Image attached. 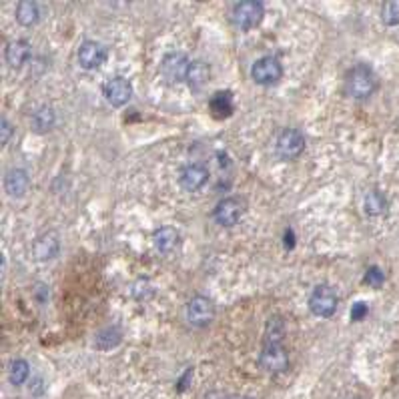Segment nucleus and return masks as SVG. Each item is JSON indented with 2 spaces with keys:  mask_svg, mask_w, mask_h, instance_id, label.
Returning a JSON list of instances; mask_svg holds the SVG:
<instances>
[{
  "mask_svg": "<svg viewBox=\"0 0 399 399\" xmlns=\"http://www.w3.org/2000/svg\"><path fill=\"white\" fill-rule=\"evenodd\" d=\"M105 96L113 106H125L133 96V84L123 77H115L105 84Z\"/></svg>",
  "mask_w": 399,
  "mask_h": 399,
  "instance_id": "nucleus-11",
  "label": "nucleus"
},
{
  "mask_svg": "<svg viewBox=\"0 0 399 399\" xmlns=\"http://www.w3.org/2000/svg\"><path fill=\"white\" fill-rule=\"evenodd\" d=\"M60 241L57 233H45L35 241L33 245V253H35L36 261H50L59 255Z\"/></svg>",
  "mask_w": 399,
  "mask_h": 399,
  "instance_id": "nucleus-13",
  "label": "nucleus"
},
{
  "mask_svg": "<svg viewBox=\"0 0 399 399\" xmlns=\"http://www.w3.org/2000/svg\"><path fill=\"white\" fill-rule=\"evenodd\" d=\"M233 94L229 91H221V93H215V96L211 99V111L213 115L217 118H227L233 115Z\"/></svg>",
  "mask_w": 399,
  "mask_h": 399,
  "instance_id": "nucleus-18",
  "label": "nucleus"
},
{
  "mask_svg": "<svg viewBox=\"0 0 399 399\" xmlns=\"http://www.w3.org/2000/svg\"><path fill=\"white\" fill-rule=\"evenodd\" d=\"M191 376H193V369H187V371H185V376L181 377V383H179V391H185V388H187V379Z\"/></svg>",
  "mask_w": 399,
  "mask_h": 399,
  "instance_id": "nucleus-30",
  "label": "nucleus"
},
{
  "mask_svg": "<svg viewBox=\"0 0 399 399\" xmlns=\"http://www.w3.org/2000/svg\"><path fill=\"white\" fill-rule=\"evenodd\" d=\"M369 313V307L365 305L364 301H357L355 305L352 307V319L353 321H361Z\"/></svg>",
  "mask_w": 399,
  "mask_h": 399,
  "instance_id": "nucleus-27",
  "label": "nucleus"
},
{
  "mask_svg": "<svg viewBox=\"0 0 399 399\" xmlns=\"http://www.w3.org/2000/svg\"><path fill=\"white\" fill-rule=\"evenodd\" d=\"M365 213L367 215H371V217H379V215H383L386 209H388V199H386V195L383 193H379V191H369L367 195H365Z\"/></svg>",
  "mask_w": 399,
  "mask_h": 399,
  "instance_id": "nucleus-20",
  "label": "nucleus"
},
{
  "mask_svg": "<svg viewBox=\"0 0 399 399\" xmlns=\"http://www.w3.org/2000/svg\"><path fill=\"white\" fill-rule=\"evenodd\" d=\"M215 317V303H213L209 297H203L197 295L189 301L187 305V319L191 325L195 327H205L209 325Z\"/></svg>",
  "mask_w": 399,
  "mask_h": 399,
  "instance_id": "nucleus-6",
  "label": "nucleus"
},
{
  "mask_svg": "<svg viewBox=\"0 0 399 399\" xmlns=\"http://www.w3.org/2000/svg\"><path fill=\"white\" fill-rule=\"evenodd\" d=\"M0 133H2V145H9L12 133H14V127H12L6 118H2V120H0Z\"/></svg>",
  "mask_w": 399,
  "mask_h": 399,
  "instance_id": "nucleus-28",
  "label": "nucleus"
},
{
  "mask_svg": "<svg viewBox=\"0 0 399 399\" xmlns=\"http://www.w3.org/2000/svg\"><path fill=\"white\" fill-rule=\"evenodd\" d=\"M207 181H209V171H207L205 164L199 163L187 164L179 175V183L185 191H199Z\"/></svg>",
  "mask_w": 399,
  "mask_h": 399,
  "instance_id": "nucleus-12",
  "label": "nucleus"
},
{
  "mask_svg": "<svg viewBox=\"0 0 399 399\" xmlns=\"http://www.w3.org/2000/svg\"><path fill=\"white\" fill-rule=\"evenodd\" d=\"M189 67H191V62H189V59L183 52H171V55H167L163 59L161 71H163V74L169 81L179 82L183 81V79L187 81Z\"/></svg>",
  "mask_w": 399,
  "mask_h": 399,
  "instance_id": "nucleus-10",
  "label": "nucleus"
},
{
  "mask_svg": "<svg viewBox=\"0 0 399 399\" xmlns=\"http://www.w3.org/2000/svg\"><path fill=\"white\" fill-rule=\"evenodd\" d=\"M305 151V139L297 129H285L277 137V154L285 161H293Z\"/></svg>",
  "mask_w": 399,
  "mask_h": 399,
  "instance_id": "nucleus-7",
  "label": "nucleus"
},
{
  "mask_svg": "<svg viewBox=\"0 0 399 399\" xmlns=\"http://www.w3.org/2000/svg\"><path fill=\"white\" fill-rule=\"evenodd\" d=\"M30 376V367L24 359H16L11 365V383L12 386H23L24 381Z\"/></svg>",
  "mask_w": 399,
  "mask_h": 399,
  "instance_id": "nucleus-22",
  "label": "nucleus"
},
{
  "mask_svg": "<svg viewBox=\"0 0 399 399\" xmlns=\"http://www.w3.org/2000/svg\"><path fill=\"white\" fill-rule=\"evenodd\" d=\"M285 333V325H283L281 317H273L267 325V337H265V345L269 343H279Z\"/></svg>",
  "mask_w": 399,
  "mask_h": 399,
  "instance_id": "nucleus-24",
  "label": "nucleus"
},
{
  "mask_svg": "<svg viewBox=\"0 0 399 399\" xmlns=\"http://www.w3.org/2000/svg\"><path fill=\"white\" fill-rule=\"evenodd\" d=\"M245 213V203L237 197H227L215 207V221L223 227H233Z\"/></svg>",
  "mask_w": 399,
  "mask_h": 399,
  "instance_id": "nucleus-8",
  "label": "nucleus"
},
{
  "mask_svg": "<svg viewBox=\"0 0 399 399\" xmlns=\"http://www.w3.org/2000/svg\"><path fill=\"white\" fill-rule=\"evenodd\" d=\"M209 79H211V67L207 62H203V60H193L187 72L189 86L201 89V86H205L209 82Z\"/></svg>",
  "mask_w": 399,
  "mask_h": 399,
  "instance_id": "nucleus-17",
  "label": "nucleus"
},
{
  "mask_svg": "<svg viewBox=\"0 0 399 399\" xmlns=\"http://www.w3.org/2000/svg\"><path fill=\"white\" fill-rule=\"evenodd\" d=\"M4 57H6V62L11 64L12 69L23 67L24 62L30 59V43L28 40H14L6 47Z\"/></svg>",
  "mask_w": 399,
  "mask_h": 399,
  "instance_id": "nucleus-16",
  "label": "nucleus"
},
{
  "mask_svg": "<svg viewBox=\"0 0 399 399\" xmlns=\"http://www.w3.org/2000/svg\"><path fill=\"white\" fill-rule=\"evenodd\" d=\"M77 57H79V64H81L82 69L94 71V69H99L105 62L106 57H108V50L101 43H96V40H84L81 48H79Z\"/></svg>",
  "mask_w": 399,
  "mask_h": 399,
  "instance_id": "nucleus-9",
  "label": "nucleus"
},
{
  "mask_svg": "<svg viewBox=\"0 0 399 399\" xmlns=\"http://www.w3.org/2000/svg\"><path fill=\"white\" fill-rule=\"evenodd\" d=\"M33 125H35V130H38V133L48 130L55 125V111H52L50 106L38 108L35 113V117H33Z\"/></svg>",
  "mask_w": 399,
  "mask_h": 399,
  "instance_id": "nucleus-21",
  "label": "nucleus"
},
{
  "mask_svg": "<svg viewBox=\"0 0 399 399\" xmlns=\"http://www.w3.org/2000/svg\"><path fill=\"white\" fill-rule=\"evenodd\" d=\"M283 77V67L281 62L273 57H263L259 59L253 67H251V79L261 84V86H269L279 82Z\"/></svg>",
  "mask_w": 399,
  "mask_h": 399,
  "instance_id": "nucleus-5",
  "label": "nucleus"
},
{
  "mask_svg": "<svg viewBox=\"0 0 399 399\" xmlns=\"http://www.w3.org/2000/svg\"><path fill=\"white\" fill-rule=\"evenodd\" d=\"M231 399H251V398H247V395H233Z\"/></svg>",
  "mask_w": 399,
  "mask_h": 399,
  "instance_id": "nucleus-32",
  "label": "nucleus"
},
{
  "mask_svg": "<svg viewBox=\"0 0 399 399\" xmlns=\"http://www.w3.org/2000/svg\"><path fill=\"white\" fill-rule=\"evenodd\" d=\"M16 21L23 26H33L40 21V9L33 0H23L16 6Z\"/></svg>",
  "mask_w": 399,
  "mask_h": 399,
  "instance_id": "nucleus-19",
  "label": "nucleus"
},
{
  "mask_svg": "<svg viewBox=\"0 0 399 399\" xmlns=\"http://www.w3.org/2000/svg\"><path fill=\"white\" fill-rule=\"evenodd\" d=\"M263 16H265V6L259 0L237 2L235 6H233V11H231V21L241 30H249V28L257 26L263 21Z\"/></svg>",
  "mask_w": 399,
  "mask_h": 399,
  "instance_id": "nucleus-2",
  "label": "nucleus"
},
{
  "mask_svg": "<svg viewBox=\"0 0 399 399\" xmlns=\"http://www.w3.org/2000/svg\"><path fill=\"white\" fill-rule=\"evenodd\" d=\"M120 343V331L117 329H105L96 335V347L99 349H111Z\"/></svg>",
  "mask_w": 399,
  "mask_h": 399,
  "instance_id": "nucleus-23",
  "label": "nucleus"
},
{
  "mask_svg": "<svg viewBox=\"0 0 399 399\" xmlns=\"http://www.w3.org/2000/svg\"><path fill=\"white\" fill-rule=\"evenodd\" d=\"M154 247L164 253V255H169V253H173L175 249H179L181 245V235H179V231L173 229V227H161L157 233H154Z\"/></svg>",
  "mask_w": 399,
  "mask_h": 399,
  "instance_id": "nucleus-15",
  "label": "nucleus"
},
{
  "mask_svg": "<svg viewBox=\"0 0 399 399\" xmlns=\"http://www.w3.org/2000/svg\"><path fill=\"white\" fill-rule=\"evenodd\" d=\"M30 187V176L26 171L23 169H14L11 171L6 179H4V189H6V193L14 197V199H21L26 195V191Z\"/></svg>",
  "mask_w": 399,
  "mask_h": 399,
  "instance_id": "nucleus-14",
  "label": "nucleus"
},
{
  "mask_svg": "<svg viewBox=\"0 0 399 399\" xmlns=\"http://www.w3.org/2000/svg\"><path fill=\"white\" fill-rule=\"evenodd\" d=\"M259 365L267 373H281L289 367V355L281 343H269L259 353Z\"/></svg>",
  "mask_w": 399,
  "mask_h": 399,
  "instance_id": "nucleus-4",
  "label": "nucleus"
},
{
  "mask_svg": "<svg viewBox=\"0 0 399 399\" xmlns=\"http://www.w3.org/2000/svg\"><path fill=\"white\" fill-rule=\"evenodd\" d=\"M205 399H231V395H227L223 391H209Z\"/></svg>",
  "mask_w": 399,
  "mask_h": 399,
  "instance_id": "nucleus-29",
  "label": "nucleus"
},
{
  "mask_svg": "<svg viewBox=\"0 0 399 399\" xmlns=\"http://www.w3.org/2000/svg\"><path fill=\"white\" fill-rule=\"evenodd\" d=\"M339 305V297L329 285H317L309 297V309L317 317H331Z\"/></svg>",
  "mask_w": 399,
  "mask_h": 399,
  "instance_id": "nucleus-3",
  "label": "nucleus"
},
{
  "mask_svg": "<svg viewBox=\"0 0 399 399\" xmlns=\"http://www.w3.org/2000/svg\"><path fill=\"white\" fill-rule=\"evenodd\" d=\"M293 245H295V241H293V231L289 229V231L285 233V247H289V249H291V247H293Z\"/></svg>",
  "mask_w": 399,
  "mask_h": 399,
  "instance_id": "nucleus-31",
  "label": "nucleus"
},
{
  "mask_svg": "<svg viewBox=\"0 0 399 399\" xmlns=\"http://www.w3.org/2000/svg\"><path fill=\"white\" fill-rule=\"evenodd\" d=\"M345 89H347V94H349V96L359 99V101L371 96L377 89L376 72L371 71L367 64H355L352 71L347 72Z\"/></svg>",
  "mask_w": 399,
  "mask_h": 399,
  "instance_id": "nucleus-1",
  "label": "nucleus"
},
{
  "mask_svg": "<svg viewBox=\"0 0 399 399\" xmlns=\"http://www.w3.org/2000/svg\"><path fill=\"white\" fill-rule=\"evenodd\" d=\"M383 281H386V275H383V271L379 269V267H369L367 273H365V283L371 285V287H381Z\"/></svg>",
  "mask_w": 399,
  "mask_h": 399,
  "instance_id": "nucleus-26",
  "label": "nucleus"
},
{
  "mask_svg": "<svg viewBox=\"0 0 399 399\" xmlns=\"http://www.w3.org/2000/svg\"><path fill=\"white\" fill-rule=\"evenodd\" d=\"M381 21L388 26H395L399 24V4L398 2H386L381 9Z\"/></svg>",
  "mask_w": 399,
  "mask_h": 399,
  "instance_id": "nucleus-25",
  "label": "nucleus"
}]
</instances>
